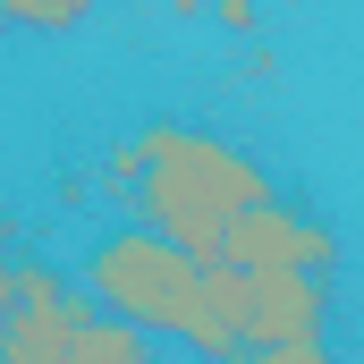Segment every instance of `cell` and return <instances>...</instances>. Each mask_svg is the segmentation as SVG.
Here are the masks:
<instances>
[{
	"label": "cell",
	"instance_id": "cell-8",
	"mask_svg": "<svg viewBox=\"0 0 364 364\" xmlns=\"http://www.w3.org/2000/svg\"><path fill=\"white\" fill-rule=\"evenodd\" d=\"M9 305H17V263L0 255V322H9Z\"/></svg>",
	"mask_w": 364,
	"mask_h": 364
},
{
	"label": "cell",
	"instance_id": "cell-5",
	"mask_svg": "<svg viewBox=\"0 0 364 364\" xmlns=\"http://www.w3.org/2000/svg\"><path fill=\"white\" fill-rule=\"evenodd\" d=\"M220 263H246V272H263V263H279V272H331V263H339V229H322L314 212L263 195V203H246V212L229 220Z\"/></svg>",
	"mask_w": 364,
	"mask_h": 364
},
{
	"label": "cell",
	"instance_id": "cell-4",
	"mask_svg": "<svg viewBox=\"0 0 364 364\" xmlns=\"http://www.w3.org/2000/svg\"><path fill=\"white\" fill-rule=\"evenodd\" d=\"M93 314H102L93 288H68L60 263H17V305L0 322V364H77Z\"/></svg>",
	"mask_w": 364,
	"mask_h": 364
},
{
	"label": "cell",
	"instance_id": "cell-6",
	"mask_svg": "<svg viewBox=\"0 0 364 364\" xmlns=\"http://www.w3.org/2000/svg\"><path fill=\"white\" fill-rule=\"evenodd\" d=\"M0 17H9L17 34H77L93 17V0H0Z\"/></svg>",
	"mask_w": 364,
	"mask_h": 364
},
{
	"label": "cell",
	"instance_id": "cell-7",
	"mask_svg": "<svg viewBox=\"0 0 364 364\" xmlns=\"http://www.w3.org/2000/svg\"><path fill=\"white\" fill-rule=\"evenodd\" d=\"M212 17H220L229 34H255V0H212Z\"/></svg>",
	"mask_w": 364,
	"mask_h": 364
},
{
	"label": "cell",
	"instance_id": "cell-2",
	"mask_svg": "<svg viewBox=\"0 0 364 364\" xmlns=\"http://www.w3.org/2000/svg\"><path fill=\"white\" fill-rule=\"evenodd\" d=\"M77 279L93 288L102 314L136 322L144 339H170L186 356H229V348H237V331H229L220 305H212V263L186 255L178 237H161L153 220L93 229L85 255H77Z\"/></svg>",
	"mask_w": 364,
	"mask_h": 364
},
{
	"label": "cell",
	"instance_id": "cell-9",
	"mask_svg": "<svg viewBox=\"0 0 364 364\" xmlns=\"http://www.w3.org/2000/svg\"><path fill=\"white\" fill-rule=\"evenodd\" d=\"M0 34H9V17H0Z\"/></svg>",
	"mask_w": 364,
	"mask_h": 364
},
{
	"label": "cell",
	"instance_id": "cell-1",
	"mask_svg": "<svg viewBox=\"0 0 364 364\" xmlns=\"http://www.w3.org/2000/svg\"><path fill=\"white\" fill-rule=\"evenodd\" d=\"M102 178L127 195L136 220H153L161 237H178L186 255L220 263V237L246 203L272 195V161H255L246 144H229L220 127H186V119H153L127 144H110Z\"/></svg>",
	"mask_w": 364,
	"mask_h": 364
},
{
	"label": "cell",
	"instance_id": "cell-3",
	"mask_svg": "<svg viewBox=\"0 0 364 364\" xmlns=\"http://www.w3.org/2000/svg\"><path fill=\"white\" fill-rule=\"evenodd\" d=\"M212 305L237 331V348H263L279 364H314L331 348V272H246V263H212Z\"/></svg>",
	"mask_w": 364,
	"mask_h": 364
}]
</instances>
